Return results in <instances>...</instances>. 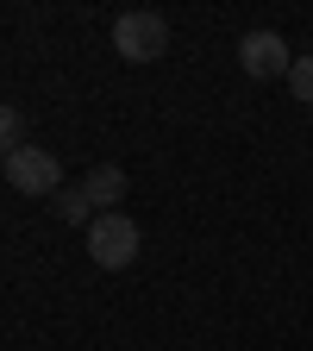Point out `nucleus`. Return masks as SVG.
I'll list each match as a JSON object with an SVG mask.
<instances>
[{
    "mask_svg": "<svg viewBox=\"0 0 313 351\" xmlns=\"http://www.w3.org/2000/svg\"><path fill=\"white\" fill-rule=\"evenodd\" d=\"M88 257L101 263V270H132L138 263V226H132V213H101L95 226H88Z\"/></svg>",
    "mask_w": 313,
    "mask_h": 351,
    "instance_id": "obj_1",
    "label": "nucleus"
},
{
    "mask_svg": "<svg viewBox=\"0 0 313 351\" xmlns=\"http://www.w3.org/2000/svg\"><path fill=\"white\" fill-rule=\"evenodd\" d=\"M113 51L125 63H157L169 51V19L163 13H119L113 19Z\"/></svg>",
    "mask_w": 313,
    "mask_h": 351,
    "instance_id": "obj_2",
    "label": "nucleus"
},
{
    "mask_svg": "<svg viewBox=\"0 0 313 351\" xmlns=\"http://www.w3.org/2000/svg\"><path fill=\"white\" fill-rule=\"evenodd\" d=\"M238 69L251 82H276V75L295 69V51L282 44V32H245L238 38Z\"/></svg>",
    "mask_w": 313,
    "mask_h": 351,
    "instance_id": "obj_3",
    "label": "nucleus"
},
{
    "mask_svg": "<svg viewBox=\"0 0 313 351\" xmlns=\"http://www.w3.org/2000/svg\"><path fill=\"white\" fill-rule=\"evenodd\" d=\"M7 182H13L19 195H57V189H63V163H57V151L19 145V151L7 157Z\"/></svg>",
    "mask_w": 313,
    "mask_h": 351,
    "instance_id": "obj_4",
    "label": "nucleus"
},
{
    "mask_svg": "<svg viewBox=\"0 0 313 351\" xmlns=\"http://www.w3.org/2000/svg\"><path fill=\"white\" fill-rule=\"evenodd\" d=\"M82 195L95 201V213H119V201H125V169L119 163H95L82 176Z\"/></svg>",
    "mask_w": 313,
    "mask_h": 351,
    "instance_id": "obj_5",
    "label": "nucleus"
},
{
    "mask_svg": "<svg viewBox=\"0 0 313 351\" xmlns=\"http://www.w3.org/2000/svg\"><path fill=\"white\" fill-rule=\"evenodd\" d=\"M51 207H57V219H63V226H95V219H101V213H95V201H88V195H82V182H75V189L63 182Z\"/></svg>",
    "mask_w": 313,
    "mask_h": 351,
    "instance_id": "obj_6",
    "label": "nucleus"
},
{
    "mask_svg": "<svg viewBox=\"0 0 313 351\" xmlns=\"http://www.w3.org/2000/svg\"><path fill=\"white\" fill-rule=\"evenodd\" d=\"M19 145H25V119H19V107H7V101H0V151L13 157Z\"/></svg>",
    "mask_w": 313,
    "mask_h": 351,
    "instance_id": "obj_7",
    "label": "nucleus"
},
{
    "mask_svg": "<svg viewBox=\"0 0 313 351\" xmlns=\"http://www.w3.org/2000/svg\"><path fill=\"white\" fill-rule=\"evenodd\" d=\"M288 88H295V101H307V107H313V51H307V57H295Z\"/></svg>",
    "mask_w": 313,
    "mask_h": 351,
    "instance_id": "obj_8",
    "label": "nucleus"
},
{
    "mask_svg": "<svg viewBox=\"0 0 313 351\" xmlns=\"http://www.w3.org/2000/svg\"><path fill=\"white\" fill-rule=\"evenodd\" d=\"M0 176H7V151H0Z\"/></svg>",
    "mask_w": 313,
    "mask_h": 351,
    "instance_id": "obj_9",
    "label": "nucleus"
}]
</instances>
